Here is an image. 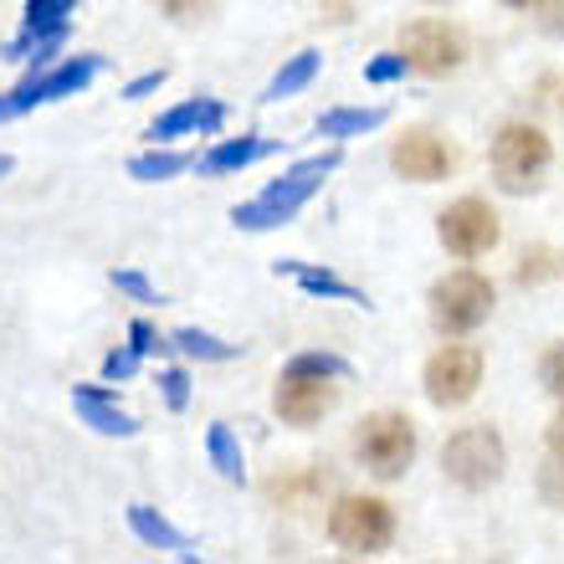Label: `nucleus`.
Instances as JSON below:
<instances>
[{
    "instance_id": "obj_6",
    "label": "nucleus",
    "mask_w": 564,
    "mask_h": 564,
    "mask_svg": "<svg viewBox=\"0 0 564 564\" xmlns=\"http://www.w3.org/2000/svg\"><path fill=\"white\" fill-rule=\"evenodd\" d=\"M442 473L446 482H457L462 492H482L492 482H503L508 473V446L503 436L482 421V426H462L446 436L442 446Z\"/></svg>"
},
{
    "instance_id": "obj_21",
    "label": "nucleus",
    "mask_w": 564,
    "mask_h": 564,
    "mask_svg": "<svg viewBox=\"0 0 564 564\" xmlns=\"http://www.w3.org/2000/svg\"><path fill=\"white\" fill-rule=\"evenodd\" d=\"M191 170V154H175V149H149V154H139V160H129V175L139 180V185H160V180H175Z\"/></svg>"
},
{
    "instance_id": "obj_18",
    "label": "nucleus",
    "mask_w": 564,
    "mask_h": 564,
    "mask_svg": "<svg viewBox=\"0 0 564 564\" xmlns=\"http://www.w3.org/2000/svg\"><path fill=\"white\" fill-rule=\"evenodd\" d=\"M318 67H324V57H318V52H297V57H288L278 67V73H272V83H268V93H262V98H268V104H278V98H293V93H303L313 83V77H318Z\"/></svg>"
},
{
    "instance_id": "obj_9",
    "label": "nucleus",
    "mask_w": 564,
    "mask_h": 564,
    "mask_svg": "<svg viewBox=\"0 0 564 564\" xmlns=\"http://www.w3.org/2000/svg\"><path fill=\"white\" fill-rule=\"evenodd\" d=\"M436 237H442V247L452 257L473 262V257H488L503 241V221H498V210L482 195H462L436 216Z\"/></svg>"
},
{
    "instance_id": "obj_11",
    "label": "nucleus",
    "mask_w": 564,
    "mask_h": 564,
    "mask_svg": "<svg viewBox=\"0 0 564 564\" xmlns=\"http://www.w3.org/2000/svg\"><path fill=\"white\" fill-rule=\"evenodd\" d=\"M452 164H457L452 144L442 134H431V129H405L390 149V170L411 180V185H436V180L452 175Z\"/></svg>"
},
{
    "instance_id": "obj_31",
    "label": "nucleus",
    "mask_w": 564,
    "mask_h": 564,
    "mask_svg": "<svg viewBox=\"0 0 564 564\" xmlns=\"http://www.w3.org/2000/svg\"><path fill=\"white\" fill-rule=\"evenodd\" d=\"M544 442H550V457L564 467V411L550 421V426H544Z\"/></svg>"
},
{
    "instance_id": "obj_1",
    "label": "nucleus",
    "mask_w": 564,
    "mask_h": 564,
    "mask_svg": "<svg viewBox=\"0 0 564 564\" xmlns=\"http://www.w3.org/2000/svg\"><path fill=\"white\" fill-rule=\"evenodd\" d=\"M334 170H339V149L313 154V160H297L293 170H282V175L272 180V185L257 195V200H247V206L231 210V221H237L241 231H272V226L293 221L297 210H303L313 195L324 191V180L334 175Z\"/></svg>"
},
{
    "instance_id": "obj_26",
    "label": "nucleus",
    "mask_w": 564,
    "mask_h": 564,
    "mask_svg": "<svg viewBox=\"0 0 564 564\" xmlns=\"http://www.w3.org/2000/svg\"><path fill=\"white\" fill-rule=\"evenodd\" d=\"M405 73H411L405 52H380V57L365 62V83H375V88H386V83H401Z\"/></svg>"
},
{
    "instance_id": "obj_24",
    "label": "nucleus",
    "mask_w": 564,
    "mask_h": 564,
    "mask_svg": "<svg viewBox=\"0 0 564 564\" xmlns=\"http://www.w3.org/2000/svg\"><path fill=\"white\" fill-rule=\"evenodd\" d=\"M282 375H313V380H349V359L328 355V349H303V355L288 359Z\"/></svg>"
},
{
    "instance_id": "obj_29",
    "label": "nucleus",
    "mask_w": 564,
    "mask_h": 564,
    "mask_svg": "<svg viewBox=\"0 0 564 564\" xmlns=\"http://www.w3.org/2000/svg\"><path fill=\"white\" fill-rule=\"evenodd\" d=\"M139 359H144V355H139L134 344H123V349H113V355L104 359V380H129V375L139 370Z\"/></svg>"
},
{
    "instance_id": "obj_34",
    "label": "nucleus",
    "mask_w": 564,
    "mask_h": 564,
    "mask_svg": "<svg viewBox=\"0 0 564 564\" xmlns=\"http://www.w3.org/2000/svg\"><path fill=\"white\" fill-rule=\"evenodd\" d=\"M164 11L175 15V21H191V15L206 11V0H164Z\"/></svg>"
},
{
    "instance_id": "obj_36",
    "label": "nucleus",
    "mask_w": 564,
    "mask_h": 564,
    "mask_svg": "<svg viewBox=\"0 0 564 564\" xmlns=\"http://www.w3.org/2000/svg\"><path fill=\"white\" fill-rule=\"evenodd\" d=\"M11 170H15V160H11V154H0V180L11 175Z\"/></svg>"
},
{
    "instance_id": "obj_33",
    "label": "nucleus",
    "mask_w": 564,
    "mask_h": 564,
    "mask_svg": "<svg viewBox=\"0 0 564 564\" xmlns=\"http://www.w3.org/2000/svg\"><path fill=\"white\" fill-rule=\"evenodd\" d=\"M164 83V67H154V73H144V77H134L129 88H123V98H144V93H154Z\"/></svg>"
},
{
    "instance_id": "obj_27",
    "label": "nucleus",
    "mask_w": 564,
    "mask_h": 564,
    "mask_svg": "<svg viewBox=\"0 0 564 564\" xmlns=\"http://www.w3.org/2000/svg\"><path fill=\"white\" fill-rule=\"evenodd\" d=\"M539 386L550 390L554 401H564V339L550 344V349H544V359H539Z\"/></svg>"
},
{
    "instance_id": "obj_28",
    "label": "nucleus",
    "mask_w": 564,
    "mask_h": 564,
    "mask_svg": "<svg viewBox=\"0 0 564 564\" xmlns=\"http://www.w3.org/2000/svg\"><path fill=\"white\" fill-rule=\"evenodd\" d=\"M160 390H164V405H170V411H185V405H191V375L185 370H160Z\"/></svg>"
},
{
    "instance_id": "obj_5",
    "label": "nucleus",
    "mask_w": 564,
    "mask_h": 564,
    "mask_svg": "<svg viewBox=\"0 0 564 564\" xmlns=\"http://www.w3.org/2000/svg\"><path fill=\"white\" fill-rule=\"evenodd\" d=\"M416 421L401 416V411H375V416H365L355 426V457L359 467L370 477H380V482H395V477H405V467L416 462Z\"/></svg>"
},
{
    "instance_id": "obj_12",
    "label": "nucleus",
    "mask_w": 564,
    "mask_h": 564,
    "mask_svg": "<svg viewBox=\"0 0 564 564\" xmlns=\"http://www.w3.org/2000/svg\"><path fill=\"white\" fill-rule=\"evenodd\" d=\"M339 401V386L334 380H313V375H282L278 390H272V411H278L288 426H318V421L334 411Z\"/></svg>"
},
{
    "instance_id": "obj_25",
    "label": "nucleus",
    "mask_w": 564,
    "mask_h": 564,
    "mask_svg": "<svg viewBox=\"0 0 564 564\" xmlns=\"http://www.w3.org/2000/svg\"><path fill=\"white\" fill-rule=\"evenodd\" d=\"M554 272H564V262H554L550 247H534V252H523V257H519V272H513V278H519L523 288H534V282L554 278Z\"/></svg>"
},
{
    "instance_id": "obj_22",
    "label": "nucleus",
    "mask_w": 564,
    "mask_h": 564,
    "mask_svg": "<svg viewBox=\"0 0 564 564\" xmlns=\"http://www.w3.org/2000/svg\"><path fill=\"white\" fill-rule=\"evenodd\" d=\"M170 349H180V355H191V359H216V365L237 359V344L216 339L206 328H175V334H170Z\"/></svg>"
},
{
    "instance_id": "obj_23",
    "label": "nucleus",
    "mask_w": 564,
    "mask_h": 564,
    "mask_svg": "<svg viewBox=\"0 0 564 564\" xmlns=\"http://www.w3.org/2000/svg\"><path fill=\"white\" fill-rule=\"evenodd\" d=\"M77 0H26V11H21V26L31 36H46V31H67V15H73Z\"/></svg>"
},
{
    "instance_id": "obj_3",
    "label": "nucleus",
    "mask_w": 564,
    "mask_h": 564,
    "mask_svg": "<svg viewBox=\"0 0 564 564\" xmlns=\"http://www.w3.org/2000/svg\"><path fill=\"white\" fill-rule=\"evenodd\" d=\"M492 303H498V288H492V278H482L477 268L446 272V278L431 282V293H426L431 324L442 328V334H452V339L488 324V318H492Z\"/></svg>"
},
{
    "instance_id": "obj_10",
    "label": "nucleus",
    "mask_w": 564,
    "mask_h": 564,
    "mask_svg": "<svg viewBox=\"0 0 564 564\" xmlns=\"http://www.w3.org/2000/svg\"><path fill=\"white\" fill-rule=\"evenodd\" d=\"M401 52H405V62H411V73L446 77L462 67L467 42H462V31L446 26V21H411V26H401Z\"/></svg>"
},
{
    "instance_id": "obj_30",
    "label": "nucleus",
    "mask_w": 564,
    "mask_h": 564,
    "mask_svg": "<svg viewBox=\"0 0 564 564\" xmlns=\"http://www.w3.org/2000/svg\"><path fill=\"white\" fill-rule=\"evenodd\" d=\"M113 288H119V293H129V297H139V303H160V293L149 288L144 272H113Z\"/></svg>"
},
{
    "instance_id": "obj_14",
    "label": "nucleus",
    "mask_w": 564,
    "mask_h": 564,
    "mask_svg": "<svg viewBox=\"0 0 564 564\" xmlns=\"http://www.w3.org/2000/svg\"><path fill=\"white\" fill-rule=\"evenodd\" d=\"M73 411L83 416V426H93L98 436H134L139 431V421L129 416L104 386H77L73 390Z\"/></svg>"
},
{
    "instance_id": "obj_7",
    "label": "nucleus",
    "mask_w": 564,
    "mask_h": 564,
    "mask_svg": "<svg viewBox=\"0 0 564 564\" xmlns=\"http://www.w3.org/2000/svg\"><path fill=\"white\" fill-rule=\"evenodd\" d=\"M98 67H104V57H93V52L36 67L26 83H15L11 93H0V123L21 119V113H26V108H36V104H57V98H73V93H83L93 77H98Z\"/></svg>"
},
{
    "instance_id": "obj_4",
    "label": "nucleus",
    "mask_w": 564,
    "mask_h": 564,
    "mask_svg": "<svg viewBox=\"0 0 564 564\" xmlns=\"http://www.w3.org/2000/svg\"><path fill=\"white\" fill-rule=\"evenodd\" d=\"M328 539H334V550L355 554V560H375L395 539V508L386 498H370V492H344L328 508Z\"/></svg>"
},
{
    "instance_id": "obj_13",
    "label": "nucleus",
    "mask_w": 564,
    "mask_h": 564,
    "mask_svg": "<svg viewBox=\"0 0 564 564\" xmlns=\"http://www.w3.org/2000/svg\"><path fill=\"white\" fill-rule=\"evenodd\" d=\"M221 123H226V108L216 104V98H185V104H175L170 113H160V119L149 123V139L160 144V139L210 134V129H221Z\"/></svg>"
},
{
    "instance_id": "obj_37",
    "label": "nucleus",
    "mask_w": 564,
    "mask_h": 564,
    "mask_svg": "<svg viewBox=\"0 0 564 564\" xmlns=\"http://www.w3.org/2000/svg\"><path fill=\"white\" fill-rule=\"evenodd\" d=\"M431 6H442V0H431Z\"/></svg>"
},
{
    "instance_id": "obj_16",
    "label": "nucleus",
    "mask_w": 564,
    "mask_h": 564,
    "mask_svg": "<svg viewBox=\"0 0 564 564\" xmlns=\"http://www.w3.org/2000/svg\"><path fill=\"white\" fill-rule=\"evenodd\" d=\"M278 272H288V278H293V282H297V288H303V293H308V297H334V303H359V308L370 303V297L359 293L355 282H344L339 272H328V268H303V262H278Z\"/></svg>"
},
{
    "instance_id": "obj_15",
    "label": "nucleus",
    "mask_w": 564,
    "mask_h": 564,
    "mask_svg": "<svg viewBox=\"0 0 564 564\" xmlns=\"http://www.w3.org/2000/svg\"><path fill=\"white\" fill-rule=\"evenodd\" d=\"M129 529H134V539H139V544H149V550H170V554H180V560H195L191 539L180 534L164 513H154V508L129 503Z\"/></svg>"
},
{
    "instance_id": "obj_35",
    "label": "nucleus",
    "mask_w": 564,
    "mask_h": 564,
    "mask_svg": "<svg viewBox=\"0 0 564 564\" xmlns=\"http://www.w3.org/2000/svg\"><path fill=\"white\" fill-rule=\"evenodd\" d=\"M503 6H513V11H539V6H550V0H503Z\"/></svg>"
},
{
    "instance_id": "obj_17",
    "label": "nucleus",
    "mask_w": 564,
    "mask_h": 564,
    "mask_svg": "<svg viewBox=\"0 0 564 564\" xmlns=\"http://www.w3.org/2000/svg\"><path fill=\"white\" fill-rule=\"evenodd\" d=\"M272 139H262V134H241V139H221V144L210 149L206 160H200V170L206 175H226V170H247V164H257V160H268L272 154Z\"/></svg>"
},
{
    "instance_id": "obj_19",
    "label": "nucleus",
    "mask_w": 564,
    "mask_h": 564,
    "mask_svg": "<svg viewBox=\"0 0 564 564\" xmlns=\"http://www.w3.org/2000/svg\"><path fill=\"white\" fill-rule=\"evenodd\" d=\"M386 123V108H328L318 119V139H355V134H370Z\"/></svg>"
},
{
    "instance_id": "obj_8",
    "label": "nucleus",
    "mask_w": 564,
    "mask_h": 564,
    "mask_svg": "<svg viewBox=\"0 0 564 564\" xmlns=\"http://www.w3.org/2000/svg\"><path fill=\"white\" fill-rule=\"evenodd\" d=\"M482 386V349L477 344H442L421 370V390L436 411H457L467 405Z\"/></svg>"
},
{
    "instance_id": "obj_32",
    "label": "nucleus",
    "mask_w": 564,
    "mask_h": 564,
    "mask_svg": "<svg viewBox=\"0 0 564 564\" xmlns=\"http://www.w3.org/2000/svg\"><path fill=\"white\" fill-rule=\"evenodd\" d=\"M318 11H324V21H334V26H344V21L355 15V0H318Z\"/></svg>"
},
{
    "instance_id": "obj_20",
    "label": "nucleus",
    "mask_w": 564,
    "mask_h": 564,
    "mask_svg": "<svg viewBox=\"0 0 564 564\" xmlns=\"http://www.w3.org/2000/svg\"><path fill=\"white\" fill-rule=\"evenodd\" d=\"M206 452H210V467H216L226 482H237V488L247 482V462H241V442L231 436V426L216 421V426L206 431Z\"/></svg>"
},
{
    "instance_id": "obj_2",
    "label": "nucleus",
    "mask_w": 564,
    "mask_h": 564,
    "mask_svg": "<svg viewBox=\"0 0 564 564\" xmlns=\"http://www.w3.org/2000/svg\"><path fill=\"white\" fill-rule=\"evenodd\" d=\"M550 164H554V144H550V134H544L539 123L513 119V123H503V129L492 134V180H498V191L503 195L544 191Z\"/></svg>"
}]
</instances>
